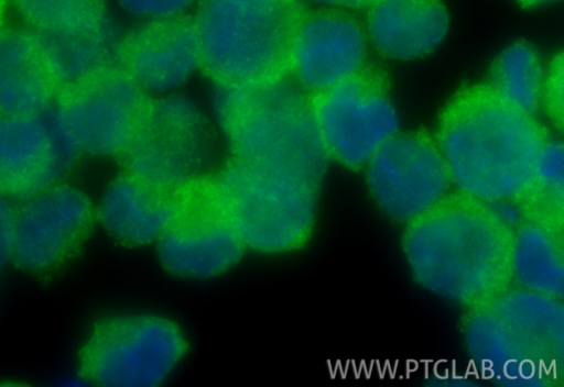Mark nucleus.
Returning <instances> with one entry per match:
<instances>
[{"label":"nucleus","mask_w":564,"mask_h":387,"mask_svg":"<svg viewBox=\"0 0 564 387\" xmlns=\"http://www.w3.org/2000/svg\"><path fill=\"white\" fill-rule=\"evenodd\" d=\"M513 236L491 203L459 191L408 221L402 247L422 287L470 309L508 290Z\"/></svg>","instance_id":"f257e3e1"},{"label":"nucleus","mask_w":564,"mask_h":387,"mask_svg":"<svg viewBox=\"0 0 564 387\" xmlns=\"http://www.w3.org/2000/svg\"><path fill=\"white\" fill-rule=\"evenodd\" d=\"M551 136L533 114L486 85L459 90L441 113L436 141L460 192L488 203H514Z\"/></svg>","instance_id":"f03ea898"},{"label":"nucleus","mask_w":564,"mask_h":387,"mask_svg":"<svg viewBox=\"0 0 564 387\" xmlns=\"http://www.w3.org/2000/svg\"><path fill=\"white\" fill-rule=\"evenodd\" d=\"M214 111L234 159L322 179L328 155L302 89L282 76L218 85Z\"/></svg>","instance_id":"7ed1b4c3"},{"label":"nucleus","mask_w":564,"mask_h":387,"mask_svg":"<svg viewBox=\"0 0 564 387\" xmlns=\"http://www.w3.org/2000/svg\"><path fill=\"white\" fill-rule=\"evenodd\" d=\"M210 179L246 250L282 255L311 237L321 180L293 169L237 159Z\"/></svg>","instance_id":"20e7f679"},{"label":"nucleus","mask_w":564,"mask_h":387,"mask_svg":"<svg viewBox=\"0 0 564 387\" xmlns=\"http://www.w3.org/2000/svg\"><path fill=\"white\" fill-rule=\"evenodd\" d=\"M303 14L299 0H202L193 22L200 66L218 85L282 76Z\"/></svg>","instance_id":"39448f33"},{"label":"nucleus","mask_w":564,"mask_h":387,"mask_svg":"<svg viewBox=\"0 0 564 387\" xmlns=\"http://www.w3.org/2000/svg\"><path fill=\"white\" fill-rule=\"evenodd\" d=\"M187 336L174 319L152 311L110 313L97 319L77 352V377L112 387H155L181 367Z\"/></svg>","instance_id":"423d86ee"},{"label":"nucleus","mask_w":564,"mask_h":387,"mask_svg":"<svg viewBox=\"0 0 564 387\" xmlns=\"http://www.w3.org/2000/svg\"><path fill=\"white\" fill-rule=\"evenodd\" d=\"M210 133L196 106L177 96L147 103L123 152L127 172L176 190L202 177L210 155Z\"/></svg>","instance_id":"0eeeda50"},{"label":"nucleus","mask_w":564,"mask_h":387,"mask_svg":"<svg viewBox=\"0 0 564 387\" xmlns=\"http://www.w3.org/2000/svg\"><path fill=\"white\" fill-rule=\"evenodd\" d=\"M312 114L328 157L350 169L365 167L399 129V113L386 78L364 68L315 93Z\"/></svg>","instance_id":"6e6552de"},{"label":"nucleus","mask_w":564,"mask_h":387,"mask_svg":"<svg viewBox=\"0 0 564 387\" xmlns=\"http://www.w3.org/2000/svg\"><path fill=\"white\" fill-rule=\"evenodd\" d=\"M163 269L185 280L229 273L246 251L215 196L210 178L176 189L174 215L155 243Z\"/></svg>","instance_id":"1a4fd4ad"},{"label":"nucleus","mask_w":564,"mask_h":387,"mask_svg":"<svg viewBox=\"0 0 564 387\" xmlns=\"http://www.w3.org/2000/svg\"><path fill=\"white\" fill-rule=\"evenodd\" d=\"M96 223L85 192L54 184L15 208L11 263L33 277L59 273L80 254Z\"/></svg>","instance_id":"9d476101"},{"label":"nucleus","mask_w":564,"mask_h":387,"mask_svg":"<svg viewBox=\"0 0 564 387\" xmlns=\"http://www.w3.org/2000/svg\"><path fill=\"white\" fill-rule=\"evenodd\" d=\"M57 109L78 150L122 155L148 102L121 65H109L63 85Z\"/></svg>","instance_id":"9b49d317"},{"label":"nucleus","mask_w":564,"mask_h":387,"mask_svg":"<svg viewBox=\"0 0 564 387\" xmlns=\"http://www.w3.org/2000/svg\"><path fill=\"white\" fill-rule=\"evenodd\" d=\"M367 185L392 219L410 221L444 198L451 176L435 136L395 133L366 164Z\"/></svg>","instance_id":"f8f14e48"},{"label":"nucleus","mask_w":564,"mask_h":387,"mask_svg":"<svg viewBox=\"0 0 564 387\" xmlns=\"http://www.w3.org/2000/svg\"><path fill=\"white\" fill-rule=\"evenodd\" d=\"M78 147L57 107L0 119V195L26 199L56 184Z\"/></svg>","instance_id":"ddd939ff"},{"label":"nucleus","mask_w":564,"mask_h":387,"mask_svg":"<svg viewBox=\"0 0 564 387\" xmlns=\"http://www.w3.org/2000/svg\"><path fill=\"white\" fill-rule=\"evenodd\" d=\"M368 40L364 25L346 11L322 9L303 14L288 47L286 69L292 80L318 93L365 68Z\"/></svg>","instance_id":"4468645a"},{"label":"nucleus","mask_w":564,"mask_h":387,"mask_svg":"<svg viewBox=\"0 0 564 387\" xmlns=\"http://www.w3.org/2000/svg\"><path fill=\"white\" fill-rule=\"evenodd\" d=\"M119 62L143 91L177 89L200 65L193 22L178 19L144 24L121 40Z\"/></svg>","instance_id":"2eb2a0df"},{"label":"nucleus","mask_w":564,"mask_h":387,"mask_svg":"<svg viewBox=\"0 0 564 387\" xmlns=\"http://www.w3.org/2000/svg\"><path fill=\"white\" fill-rule=\"evenodd\" d=\"M368 43L383 57L414 62L434 53L449 31L444 0H375L365 21Z\"/></svg>","instance_id":"dca6fc26"},{"label":"nucleus","mask_w":564,"mask_h":387,"mask_svg":"<svg viewBox=\"0 0 564 387\" xmlns=\"http://www.w3.org/2000/svg\"><path fill=\"white\" fill-rule=\"evenodd\" d=\"M490 305L505 331L520 378L527 379L525 364L550 362L554 368L563 360L564 308L558 298L524 288L506 290Z\"/></svg>","instance_id":"f3484780"},{"label":"nucleus","mask_w":564,"mask_h":387,"mask_svg":"<svg viewBox=\"0 0 564 387\" xmlns=\"http://www.w3.org/2000/svg\"><path fill=\"white\" fill-rule=\"evenodd\" d=\"M96 208V220L116 243L128 247L155 244L176 209V190L148 183L128 172L115 178Z\"/></svg>","instance_id":"a211bd4d"},{"label":"nucleus","mask_w":564,"mask_h":387,"mask_svg":"<svg viewBox=\"0 0 564 387\" xmlns=\"http://www.w3.org/2000/svg\"><path fill=\"white\" fill-rule=\"evenodd\" d=\"M59 82L37 32L0 30V115L23 117L51 104Z\"/></svg>","instance_id":"6ab92c4d"},{"label":"nucleus","mask_w":564,"mask_h":387,"mask_svg":"<svg viewBox=\"0 0 564 387\" xmlns=\"http://www.w3.org/2000/svg\"><path fill=\"white\" fill-rule=\"evenodd\" d=\"M563 231L521 218L513 236L512 275L525 289L563 297Z\"/></svg>","instance_id":"aec40b11"},{"label":"nucleus","mask_w":564,"mask_h":387,"mask_svg":"<svg viewBox=\"0 0 564 387\" xmlns=\"http://www.w3.org/2000/svg\"><path fill=\"white\" fill-rule=\"evenodd\" d=\"M37 34L57 77L59 88L80 76L115 65L119 60L121 38L111 20L96 30L84 33L37 32Z\"/></svg>","instance_id":"412c9836"},{"label":"nucleus","mask_w":564,"mask_h":387,"mask_svg":"<svg viewBox=\"0 0 564 387\" xmlns=\"http://www.w3.org/2000/svg\"><path fill=\"white\" fill-rule=\"evenodd\" d=\"M545 71L538 52L516 41L496 58L489 86L510 106L533 114L542 101Z\"/></svg>","instance_id":"4be33fe9"},{"label":"nucleus","mask_w":564,"mask_h":387,"mask_svg":"<svg viewBox=\"0 0 564 387\" xmlns=\"http://www.w3.org/2000/svg\"><path fill=\"white\" fill-rule=\"evenodd\" d=\"M521 218L564 230V151L550 137L543 145L531 179L513 203Z\"/></svg>","instance_id":"5701e85b"},{"label":"nucleus","mask_w":564,"mask_h":387,"mask_svg":"<svg viewBox=\"0 0 564 387\" xmlns=\"http://www.w3.org/2000/svg\"><path fill=\"white\" fill-rule=\"evenodd\" d=\"M31 30L74 34L96 30L110 19L106 0H10Z\"/></svg>","instance_id":"b1692460"},{"label":"nucleus","mask_w":564,"mask_h":387,"mask_svg":"<svg viewBox=\"0 0 564 387\" xmlns=\"http://www.w3.org/2000/svg\"><path fill=\"white\" fill-rule=\"evenodd\" d=\"M463 327L469 353L480 358L482 371L486 364L491 374L503 371L509 364L516 367L505 331L490 302L470 308Z\"/></svg>","instance_id":"393cba45"},{"label":"nucleus","mask_w":564,"mask_h":387,"mask_svg":"<svg viewBox=\"0 0 564 387\" xmlns=\"http://www.w3.org/2000/svg\"><path fill=\"white\" fill-rule=\"evenodd\" d=\"M129 15L149 23L184 19L195 0H117Z\"/></svg>","instance_id":"a878e982"},{"label":"nucleus","mask_w":564,"mask_h":387,"mask_svg":"<svg viewBox=\"0 0 564 387\" xmlns=\"http://www.w3.org/2000/svg\"><path fill=\"white\" fill-rule=\"evenodd\" d=\"M564 63L562 53L556 55L550 68L545 71V80L542 92L541 104L544 106L547 115L554 125L562 130L564 119Z\"/></svg>","instance_id":"bb28decb"},{"label":"nucleus","mask_w":564,"mask_h":387,"mask_svg":"<svg viewBox=\"0 0 564 387\" xmlns=\"http://www.w3.org/2000/svg\"><path fill=\"white\" fill-rule=\"evenodd\" d=\"M15 224V208L0 195V268L11 263Z\"/></svg>","instance_id":"cd10ccee"},{"label":"nucleus","mask_w":564,"mask_h":387,"mask_svg":"<svg viewBox=\"0 0 564 387\" xmlns=\"http://www.w3.org/2000/svg\"><path fill=\"white\" fill-rule=\"evenodd\" d=\"M323 9L356 10L368 8L375 0H308Z\"/></svg>","instance_id":"c85d7f7f"},{"label":"nucleus","mask_w":564,"mask_h":387,"mask_svg":"<svg viewBox=\"0 0 564 387\" xmlns=\"http://www.w3.org/2000/svg\"><path fill=\"white\" fill-rule=\"evenodd\" d=\"M560 0H517V2L523 8H539L543 5H547Z\"/></svg>","instance_id":"c756f323"},{"label":"nucleus","mask_w":564,"mask_h":387,"mask_svg":"<svg viewBox=\"0 0 564 387\" xmlns=\"http://www.w3.org/2000/svg\"><path fill=\"white\" fill-rule=\"evenodd\" d=\"M10 0H0V30L6 26Z\"/></svg>","instance_id":"7c9ffc66"}]
</instances>
